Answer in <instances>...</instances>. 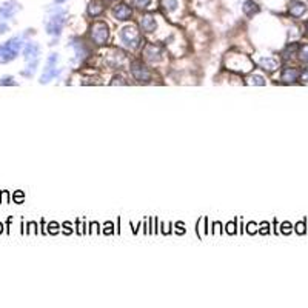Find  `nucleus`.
<instances>
[{
    "mask_svg": "<svg viewBox=\"0 0 308 308\" xmlns=\"http://www.w3.org/2000/svg\"><path fill=\"white\" fill-rule=\"evenodd\" d=\"M22 46H23L22 37H13L4 45H0V63H8L14 60L19 56Z\"/></svg>",
    "mask_w": 308,
    "mask_h": 308,
    "instance_id": "obj_1",
    "label": "nucleus"
},
{
    "mask_svg": "<svg viewBox=\"0 0 308 308\" xmlns=\"http://www.w3.org/2000/svg\"><path fill=\"white\" fill-rule=\"evenodd\" d=\"M90 33H91V39L94 43L97 45H105L108 37H110V28H108V25L105 22H94L91 25V28H90Z\"/></svg>",
    "mask_w": 308,
    "mask_h": 308,
    "instance_id": "obj_2",
    "label": "nucleus"
},
{
    "mask_svg": "<svg viewBox=\"0 0 308 308\" xmlns=\"http://www.w3.org/2000/svg\"><path fill=\"white\" fill-rule=\"evenodd\" d=\"M120 40L128 46V48H137L139 46V33L136 30V27H133V25H128V27H123L120 30Z\"/></svg>",
    "mask_w": 308,
    "mask_h": 308,
    "instance_id": "obj_3",
    "label": "nucleus"
},
{
    "mask_svg": "<svg viewBox=\"0 0 308 308\" xmlns=\"http://www.w3.org/2000/svg\"><path fill=\"white\" fill-rule=\"evenodd\" d=\"M65 17H66V14H65L63 11H59V13H56V14L51 16V19H49L48 23H46L48 34H51V36H59V34L62 33V30H63V25H65V20H66Z\"/></svg>",
    "mask_w": 308,
    "mask_h": 308,
    "instance_id": "obj_4",
    "label": "nucleus"
},
{
    "mask_svg": "<svg viewBox=\"0 0 308 308\" xmlns=\"http://www.w3.org/2000/svg\"><path fill=\"white\" fill-rule=\"evenodd\" d=\"M57 59H59V57H57V54H56V53H53V54H51V56L48 57L45 72H43V75L40 77V84H48L49 81H53L54 77L59 74V69L56 68Z\"/></svg>",
    "mask_w": 308,
    "mask_h": 308,
    "instance_id": "obj_5",
    "label": "nucleus"
},
{
    "mask_svg": "<svg viewBox=\"0 0 308 308\" xmlns=\"http://www.w3.org/2000/svg\"><path fill=\"white\" fill-rule=\"evenodd\" d=\"M131 74L137 82H149L151 81V72L149 69L139 60L131 63Z\"/></svg>",
    "mask_w": 308,
    "mask_h": 308,
    "instance_id": "obj_6",
    "label": "nucleus"
},
{
    "mask_svg": "<svg viewBox=\"0 0 308 308\" xmlns=\"http://www.w3.org/2000/svg\"><path fill=\"white\" fill-rule=\"evenodd\" d=\"M19 10H20V5L16 2V0H8V2H5L2 7H0V19L2 20L11 19L19 13Z\"/></svg>",
    "mask_w": 308,
    "mask_h": 308,
    "instance_id": "obj_7",
    "label": "nucleus"
},
{
    "mask_svg": "<svg viewBox=\"0 0 308 308\" xmlns=\"http://www.w3.org/2000/svg\"><path fill=\"white\" fill-rule=\"evenodd\" d=\"M114 19L117 20H130L133 16V10L128 7L126 4H116L111 10Z\"/></svg>",
    "mask_w": 308,
    "mask_h": 308,
    "instance_id": "obj_8",
    "label": "nucleus"
},
{
    "mask_svg": "<svg viewBox=\"0 0 308 308\" xmlns=\"http://www.w3.org/2000/svg\"><path fill=\"white\" fill-rule=\"evenodd\" d=\"M25 60H27L28 63H33V62H39V54H40V48L37 43L34 42H30L27 43V46H25Z\"/></svg>",
    "mask_w": 308,
    "mask_h": 308,
    "instance_id": "obj_9",
    "label": "nucleus"
},
{
    "mask_svg": "<svg viewBox=\"0 0 308 308\" xmlns=\"http://www.w3.org/2000/svg\"><path fill=\"white\" fill-rule=\"evenodd\" d=\"M140 28H142L145 33L156 31L158 22H156V19H154L152 14H145V16H142V19H140Z\"/></svg>",
    "mask_w": 308,
    "mask_h": 308,
    "instance_id": "obj_10",
    "label": "nucleus"
},
{
    "mask_svg": "<svg viewBox=\"0 0 308 308\" xmlns=\"http://www.w3.org/2000/svg\"><path fill=\"white\" fill-rule=\"evenodd\" d=\"M104 11H105V2H104V0H91L90 5H88V14L91 17H99Z\"/></svg>",
    "mask_w": 308,
    "mask_h": 308,
    "instance_id": "obj_11",
    "label": "nucleus"
},
{
    "mask_svg": "<svg viewBox=\"0 0 308 308\" xmlns=\"http://www.w3.org/2000/svg\"><path fill=\"white\" fill-rule=\"evenodd\" d=\"M288 11L293 17H302L305 13H306V5L299 2V0H293V2H290V7H288Z\"/></svg>",
    "mask_w": 308,
    "mask_h": 308,
    "instance_id": "obj_12",
    "label": "nucleus"
},
{
    "mask_svg": "<svg viewBox=\"0 0 308 308\" xmlns=\"http://www.w3.org/2000/svg\"><path fill=\"white\" fill-rule=\"evenodd\" d=\"M299 75H300V71L297 68H285L282 71V82L293 84L299 79Z\"/></svg>",
    "mask_w": 308,
    "mask_h": 308,
    "instance_id": "obj_13",
    "label": "nucleus"
},
{
    "mask_svg": "<svg viewBox=\"0 0 308 308\" xmlns=\"http://www.w3.org/2000/svg\"><path fill=\"white\" fill-rule=\"evenodd\" d=\"M242 11L247 17H253L254 14H258L261 11L259 5L254 2V0H245L244 2V7H242Z\"/></svg>",
    "mask_w": 308,
    "mask_h": 308,
    "instance_id": "obj_14",
    "label": "nucleus"
},
{
    "mask_svg": "<svg viewBox=\"0 0 308 308\" xmlns=\"http://www.w3.org/2000/svg\"><path fill=\"white\" fill-rule=\"evenodd\" d=\"M145 56H146L149 60L156 62V60H159L161 56H162V49H161L159 46H156V45H148V46L145 48Z\"/></svg>",
    "mask_w": 308,
    "mask_h": 308,
    "instance_id": "obj_15",
    "label": "nucleus"
},
{
    "mask_svg": "<svg viewBox=\"0 0 308 308\" xmlns=\"http://www.w3.org/2000/svg\"><path fill=\"white\" fill-rule=\"evenodd\" d=\"M259 65L264 68V69H268V71H274L277 68V62L271 57H264L259 60Z\"/></svg>",
    "mask_w": 308,
    "mask_h": 308,
    "instance_id": "obj_16",
    "label": "nucleus"
},
{
    "mask_svg": "<svg viewBox=\"0 0 308 308\" xmlns=\"http://www.w3.org/2000/svg\"><path fill=\"white\" fill-rule=\"evenodd\" d=\"M162 7H164L165 11L173 13L179 7V0H162Z\"/></svg>",
    "mask_w": 308,
    "mask_h": 308,
    "instance_id": "obj_17",
    "label": "nucleus"
},
{
    "mask_svg": "<svg viewBox=\"0 0 308 308\" xmlns=\"http://www.w3.org/2000/svg\"><path fill=\"white\" fill-rule=\"evenodd\" d=\"M72 46H74V49H75V53H77V57L79 59H82V57H85L87 54H88V51L85 49V46H84V43H79V42H72Z\"/></svg>",
    "mask_w": 308,
    "mask_h": 308,
    "instance_id": "obj_18",
    "label": "nucleus"
},
{
    "mask_svg": "<svg viewBox=\"0 0 308 308\" xmlns=\"http://www.w3.org/2000/svg\"><path fill=\"white\" fill-rule=\"evenodd\" d=\"M131 4H133V7H136L139 10H145V8L149 7L151 0H131Z\"/></svg>",
    "mask_w": 308,
    "mask_h": 308,
    "instance_id": "obj_19",
    "label": "nucleus"
},
{
    "mask_svg": "<svg viewBox=\"0 0 308 308\" xmlns=\"http://www.w3.org/2000/svg\"><path fill=\"white\" fill-rule=\"evenodd\" d=\"M248 84H251V85H265V81H264V77H261V75H251V77H248Z\"/></svg>",
    "mask_w": 308,
    "mask_h": 308,
    "instance_id": "obj_20",
    "label": "nucleus"
},
{
    "mask_svg": "<svg viewBox=\"0 0 308 308\" xmlns=\"http://www.w3.org/2000/svg\"><path fill=\"white\" fill-rule=\"evenodd\" d=\"M299 57L302 60H308V45H302L299 49Z\"/></svg>",
    "mask_w": 308,
    "mask_h": 308,
    "instance_id": "obj_21",
    "label": "nucleus"
},
{
    "mask_svg": "<svg viewBox=\"0 0 308 308\" xmlns=\"http://www.w3.org/2000/svg\"><path fill=\"white\" fill-rule=\"evenodd\" d=\"M117 84H119V85H126V82L123 81V77H122V75H114L110 85H117Z\"/></svg>",
    "mask_w": 308,
    "mask_h": 308,
    "instance_id": "obj_22",
    "label": "nucleus"
},
{
    "mask_svg": "<svg viewBox=\"0 0 308 308\" xmlns=\"http://www.w3.org/2000/svg\"><path fill=\"white\" fill-rule=\"evenodd\" d=\"M0 85H16L13 77H4L2 81H0Z\"/></svg>",
    "mask_w": 308,
    "mask_h": 308,
    "instance_id": "obj_23",
    "label": "nucleus"
},
{
    "mask_svg": "<svg viewBox=\"0 0 308 308\" xmlns=\"http://www.w3.org/2000/svg\"><path fill=\"white\" fill-rule=\"evenodd\" d=\"M300 79H302L303 82H308V68L300 72Z\"/></svg>",
    "mask_w": 308,
    "mask_h": 308,
    "instance_id": "obj_24",
    "label": "nucleus"
},
{
    "mask_svg": "<svg viewBox=\"0 0 308 308\" xmlns=\"http://www.w3.org/2000/svg\"><path fill=\"white\" fill-rule=\"evenodd\" d=\"M8 31V25L7 23H0V34H4Z\"/></svg>",
    "mask_w": 308,
    "mask_h": 308,
    "instance_id": "obj_25",
    "label": "nucleus"
},
{
    "mask_svg": "<svg viewBox=\"0 0 308 308\" xmlns=\"http://www.w3.org/2000/svg\"><path fill=\"white\" fill-rule=\"evenodd\" d=\"M296 228H297V233H299V235H302L303 231H305V225H303V223H297Z\"/></svg>",
    "mask_w": 308,
    "mask_h": 308,
    "instance_id": "obj_26",
    "label": "nucleus"
},
{
    "mask_svg": "<svg viewBox=\"0 0 308 308\" xmlns=\"http://www.w3.org/2000/svg\"><path fill=\"white\" fill-rule=\"evenodd\" d=\"M282 231L288 233V231H290V223H284V225H282Z\"/></svg>",
    "mask_w": 308,
    "mask_h": 308,
    "instance_id": "obj_27",
    "label": "nucleus"
},
{
    "mask_svg": "<svg viewBox=\"0 0 308 308\" xmlns=\"http://www.w3.org/2000/svg\"><path fill=\"white\" fill-rule=\"evenodd\" d=\"M57 4H63V2H66V0H56Z\"/></svg>",
    "mask_w": 308,
    "mask_h": 308,
    "instance_id": "obj_28",
    "label": "nucleus"
},
{
    "mask_svg": "<svg viewBox=\"0 0 308 308\" xmlns=\"http://www.w3.org/2000/svg\"><path fill=\"white\" fill-rule=\"evenodd\" d=\"M306 31H308V22H306Z\"/></svg>",
    "mask_w": 308,
    "mask_h": 308,
    "instance_id": "obj_29",
    "label": "nucleus"
},
{
    "mask_svg": "<svg viewBox=\"0 0 308 308\" xmlns=\"http://www.w3.org/2000/svg\"><path fill=\"white\" fill-rule=\"evenodd\" d=\"M0 226H2V225H0Z\"/></svg>",
    "mask_w": 308,
    "mask_h": 308,
    "instance_id": "obj_30",
    "label": "nucleus"
}]
</instances>
